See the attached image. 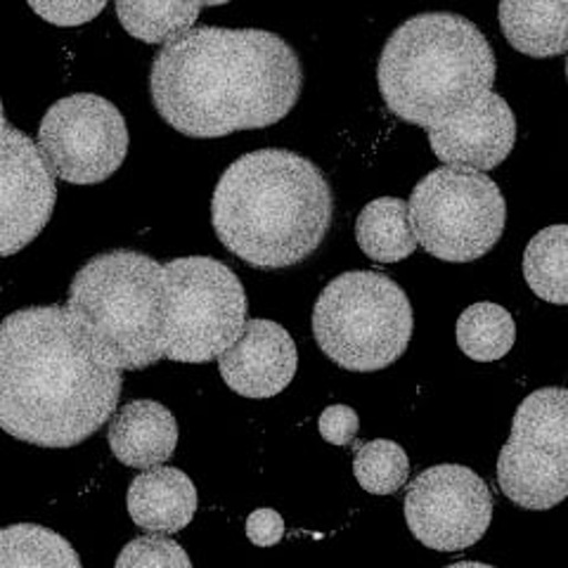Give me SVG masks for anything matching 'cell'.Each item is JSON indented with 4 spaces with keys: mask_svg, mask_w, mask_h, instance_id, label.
<instances>
[{
    "mask_svg": "<svg viewBox=\"0 0 568 568\" xmlns=\"http://www.w3.org/2000/svg\"><path fill=\"white\" fill-rule=\"evenodd\" d=\"M353 474L367 493L390 495L405 486L407 474H410V459L396 440H367L355 450Z\"/></svg>",
    "mask_w": 568,
    "mask_h": 568,
    "instance_id": "23",
    "label": "cell"
},
{
    "mask_svg": "<svg viewBox=\"0 0 568 568\" xmlns=\"http://www.w3.org/2000/svg\"><path fill=\"white\" fill-rule=\"evenodd\" d=\"M69 313L116 369H145L166 358L171 287L166 265L116 248L88 261L71 280Z\"/></svg>",
    "mask_w": 568,
    "mask_h": 568,
    "instance_id": "5",
    "label": "cell"
},
{
    "mask_svg": "<svg viewBox=\"0 0 568 568\" xmlns=\"http://www.w3.org/2000/svg\"><path fill=\"white\" fill-rule=\"evenodd\" d=\"M58 202L41 148L3 116L0 133V254L10 258L43 233Z\"/></svg>",
    "mask_w": 568,
    "mask_h": 568,
    "instance_id": "12",
    "label": "cell"
},
{
    "mask_svg": "<svg viewBox=\"0 0 568 568\" xmlns=\"http://www.w3.org/2000/svg\"><path fill=\"white\" fill-rule=\"evenodd\" d=\"M524 277L547 304L568 306V225H549L524 252Z\"/></svg>",
    "mask_w": 568,
    "mask_h": 568,
    "instance_id": "19",
    "label": "cell"
},
{
    "mask_svg": "<svg viewBox=\"0 0 568 568\" xmlns=\"http://www.w3.org/2000/svg\"><path fill=\"white\" fill-rule=\"evenodd\" d=\"M334 194L311 159L258 150L230 164L213 192L211 223L230 254L258 271H282L323 246Z\"/></svg>",
    "mask_w": 568,
    "mask_h": 568,
    "instance_id": "3",
    "label": "cell"
},
{
    "mask_svg": "<svg viewBox=\"0 0 568 568\" xmlns=\"http://www.w3.org/2000/svg\"><path fill=\"white\" fill-rule=\"evenodd\" d=\"M197 488L175 467L138 474L129 486V514L135 526L152 532H178L194 519Z\"/></svg>",
    "mask_w": 568,
    "mask_h": 568,
    "instance_id": "16",
    "label": "cell"
},
{
    "mask_svg": "<svg viewBox=\"0 0 568 568\" xmlns=\"http://www.w3.org/2000/svg\"><path fill=\"white\" fill-rule=\"evenodd\" d=\"M31 10L36 14H41L45 22L58 24V27H79L95 20V17L106 8L104 0H98V3H83V0H77V3H62V0H50V3H43V0H31Z\"/></svg>",
    "mask_w": 568,
    "mask_h": 568,
    "instance_id": "25",
    "label": "cell"
},
{
    "mask_svg": "<svg viewBox=\"0 0 568 568\" xmlns=\"http://www.w3.org/2000/svg\"><path fill=\"white\" fill-rule=\"evenodd\" d=\"M298 353L292 334L273 320H248L240 342L219 358L223 382L244 398H273L296 375Z\"/></svg>",
    "mask_w": 568,
    "mask_h": 568,
    "instance_id": "14",
    "label": "cell"
},
{
    "mask_svg": "<svg viewBox=\"0 0 568 568\" xmlns=\"http://www.w3.org/2000/svg\"><path fill=\"white\" fill-rule=\"evenodd\" d=\"M500 27L514 50L528 58H559L568 52V0L500 3Z\"/></svg>",
    "mask_w": 568,
    "mask_h": 568,
    "instance_id": "17",
    "label": "cell"
},
{
    "mask_svg": "<svg viewBox=\"0 0 568 568\" xmlns=\"http://www.w3.org/2000/svg\"><path fill=\"white\" fill-rule=\"evenodd\" d=\"M446 568H495V566H488V564H481V561H457V564H450Z\"/></svg>",
    "mask_w": 568,
    "mask_h": 568,
    "instance_id": "28",
    "label": "cell"
},
{
    "mask_svg": "<svg viewBox=\"0 0 568 568\" xmlns=\"http://www.w3.org/2000/svg\"><path fill=\"white\" fill-rule=\"evenodd\" d=\"M315 342L351 372L394 365L413 339V306L400 284L372 271L334 277L313 308Z\"/></svg>",
    "mask_w": 568,
    "mask_h": 568,
    "instance_id": "6",
    "label": "cell"
},
{
    "mask_svg": "<svg viewBox=\"0 0 568 568\" xmlns=\"http://www.w3.org/2000/svg\"><path fill=\"white\" fill-rule=\"evenodd\" d=\"M106 440L121 465L150 471L175 453L178 422L162 403L133 400L112 417Z\"/></svg>",
    "mask_w": 568,
    "mask_h": 568,
    "instance_id": "15",
    "label": "cell"
},
{
    "mask_svg": "<svg viewBox=\"0 0 568 568\" xmlns=\"http://www.w3.org/2000/svg\"><path fill=\"white\" fill-rule=\"evenodd\" d=\"M495 52L474 22L453 12H424L386 41L377 83L388 112L432 131L493 91Z\"/></svg>",
    "mask_w": 568,
    "mask_h": 568,
    "instance_id": "4",
    "label": "cell"
},
{
    "mask_svg": "<svg viewBox=\"0 0 568 568\" xmlns=\"http://www.w3.org/2000/svg\"><path fill=\"white\" fill-rule=\"evenodd\" d=\"M497 486L514 505L545 511L568 497V388L532 390L497 457Z\"/></svg>",
    "mask_w": 568,
    "mask_h": 568,
    "instance_id": "9",
    "label": "cell"
},
{
    "mask_svg": "<svg viewBox=\"0 0 568 568\" xmlns=\"http://www.w3.org/2000/svg\"><path fill=\"white\" fill-rule=\"evenodd\" d=\"M566 77H568V60H566Z\"/></svg>",
    "mask_w": 568,
    "mask_h": 568,
    "instance_id": "29",
    "label": "cell"
},
{
    "mask_svg": "<svg viewBox=\"0 0 568 568\" xmlns=\"http://www.w3.org/2000/svg\"><path fill=\"white\" fill-rule=\"evenodd\" d=\"M0 568H83L77 549L60 532L36 524L0 530Z\"/></svg>",
    "mask_w": 568,
    "mask_h": 568,
    "instance_id": "20",
    "label": "cell"
},
{
    "mask_svg": "<svg viewBox=\"0 0 568 568\" xmlns=\"http://www.w3.org/2000/svg\"><path fill=\"white\" fill-rule=\"evenodd\" d=\"M429 145L446 166L493 171L517 145V116L503 95L490 91L467 112L432 129Z\"/></svg>",
    "mask_w": 568,
    "mask_h": 568,
    "instance_id": "13",
    "label": "cell"
},
{
    "mask_svg": "<svg viewBox=\"0 0 568 568\" xmlns=\"http://www.w3.org/2000/svg\"><path fill=\"white\" fill-rule=\"evenodd\" d=\"M39 148L50 171L62 181L95 185L112 178L126 159V119L102 95H67L45 112Z\"/></svg>",
    "mask_w": 568,
    "mask_h": 568,
    "instance_id": "10",
    "label": "cell"
},
{
    "mask_svg": "<svg viewBox=\"0 0 568 568\" xmlns=\"http://www.w3.org/2000/svg\"><path fill=\"white\" fill-rule=\"evenodd\" d=\"M517 342V325L507 308L478 301L457 320V346L476 363L500 361Z\"/></svg>",
    "mask_w": 568,
    "mask_h": 568,
    "instance_id": "21",
    "label": "cell"
},
{
    "mask_svg": "<svg viewBox=\"0 0 568 568\" xmlns=\"http://www.w3.org/2000/svg\"><path fill=\"white\" fill-rule=\"evenodd\" d=\"M355 240L363 254L377 263H398L413 256L419 242L410 223V204L398 197L369 202L355 221Z\"/></svg>",
    "mask_w": 568,
    "mask_h": 568,
    "instance_id": "18",
    "label": "cell"
},
{
    "mask_svg": "<svg viewBox=\"0 0 568 568\" xmlns=\"http://www.w3.org/2000/svg\"><path fill=\"white\" fill-rule=\"evenodd\" d=\"M123 377L64 306H36L0 325V426L41 448H74L116 413Z\"/></svg>",
    "mask_w": 568,
    "mask_h": 568,
    "instance_id": "2",
    "label": "cell"
},
{
    "mask_svg": "<svg viewBox=\"0 0 568 568\" xmlns=\"http://www.w3.org/2000/svg\"><path fill=\"white\" fill-rule=\"evenodd\" d=\"M284 536V519L280 517V511L263 507L248 514L246 519V538L252 540L258 547H273L282 540Z\"/></svg>",
    "mask_w": 568,
    "mask_h": 568,
    "instance_id": "27",
    "label": "cell"
},
{
    "mask_svg": "<svg viewBox=\"0 0 568 568\" xmlns=\"http://www.w3.org/2000/svg\"><path fill=\"white\" fill-rule=\"evenodd\" d=\"M407 204L419 246L440 261L471 263L505 233V197L481 171L440 166L422 178Z\"/></svg>",
    "mask_w": 568,
    "mask_h": 568,
    "instance_id": "7",
    "label": "cell"
},
{
    "mask_svg": "<svg viewBox=\"0 0 568 568\" xmlns=\"http://www.w3.org/2000/svg\"><path fill=\"white\" fill-rule=\"evenodd\" d=\"M317 429L332 446H348L358 434V413L348 405H329L320 415Z\"/></svg>",
    "mask_w": 568,
    "mask_h": 568,
    "instance_id": "26",
    "label": "cell"
},
{
    "mask_svg": "<svg viewBox=\"0 0 568 568\" xmlns=\"http://www.w3.org/2000/svg\"><path fill=\"white\" fill-rule=\"evenodd\" d=\"M493 493L476 471L438 465L422 471L405 495V521L413 536L438 552H459L486 536Z\"/></svg>",
    "mask_w": 568,
    "mask_h": 568,
    "instance_id": "11",
    "label": "cell"
},
{
    "mask_svg": "<svg viewBox=\"0 0 568 568\" xmlns=\"http://www.w3.org/2000/svg\"><path fill=\"white\" fill-rule=\"evenodd\" d=\"M114 568H192V561L175 540L142 536L121 549Z\"/></svg>",
    "mask_w": 568,
    "mask_h": 568,
    "instance_id": "24",
    "label": "cell"
},
{
    "mask_svg": "<svg viewBox=\"0 0 568 568\" xmlns=\"http://www.w3.org/2000/svg\"><path fill=\"white\" fill-rule=\"evenodd\" d=\"M304 88L296 50L261 29H190L156 52L150 95L171 129L187 138H223L273 126Z\"/></svg>",
    "mask_w": 568,
    "mask_h": 568,
    "instance_id": "1",
    "label": "cell"
},
{
    "mask_svg": "<svg viewBox=\"0 0 568 568\" xmlns=\"http://www.w3.org/2000/svg\"><path fill=\"white\" fill-rule=\"evenodd\" d=\"M119 20L133 39L142 43H171L178 36L192 29L200 10L206 3H138V0H119L114 6Z\"/></svg>",
    "mask_w": 568,
    "mask_h": 568,
    "instance_id": "22",
    "label": "cell"
},
{
    "mask_svg": "<svg viewBox=\"0 0 568 568\" xmlns=\"http://www.w3.org/2000/svg\"><path fill=\"white\" fill-rule=\"evenodd\" d=\"M171 332L166 358L202 365L233 348L246 329V292L225 263L209 256L166 263Z\"/></svg>",
    "mask_w": 568,
    "mask_h": 568,
    "instance_id": "8",
    "label": "cell"
}]
</instances>
